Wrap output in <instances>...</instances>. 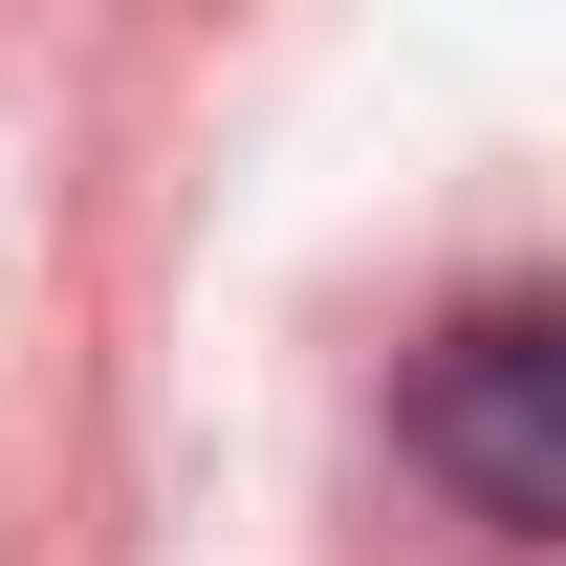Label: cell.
Segmentation results:
<instances>
[{
  "label": "cell",
  "mask_w": 566,
  "mask_h": 566,
  "mask_svg": "<svg viewBox=\"0 0 566 566\" xmlns=\"http://www.w3.org/2000/svg\"><path fill=\"white\" fill-rule=\"evenodd\" d=\"M415 458L480 501L501 545H545V523H566V327H545V305H458V327H436Z\"/></svg>",
  "instance_id": "obj_1"
}]
</instances>
